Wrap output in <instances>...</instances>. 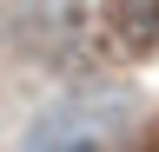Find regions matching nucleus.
<instances>
[{"mask_svg":"<svg viewBox=\"0 0 159 152\" xmlns=\"http://www.w3.org/2000/svg\"><path fill=\"white\" fill-rule=\"evenodd\" d=\"M146 152H159V139H152V145H146Z\"/></svg>","mask_w":159,"mask_h":152,"instance_id":"nucleus-3","label":"nucleus"},{"mask_svg":"<svg viewBox=\"0 0 159 152\" xmlns=\"http://www.w3.org/2000/svg\"><path fill=\"white\" fill-rule=\"evenodd\" d=\"M106 33L126 53H159V0H106Z\"/></svg>","mask_w":159,"mask_h":152,"instance_id":"nucleus-1","label":"nucleus"},{"mask_svg":"<svg viewBox=\"0 0 159 152\" xmlns=\"http://www.w3.org/2000/svg\"><path fill=\"white\" fill-rule=\"evenodd\" d=\"M33 152H106V139H99L93 126H73V119H53L47 132L33 139Z\"/></svg>","mask_w":159,"mask_h":152,"instance_id":"nucleus-2","label":"nucleus"}]
</instances>
